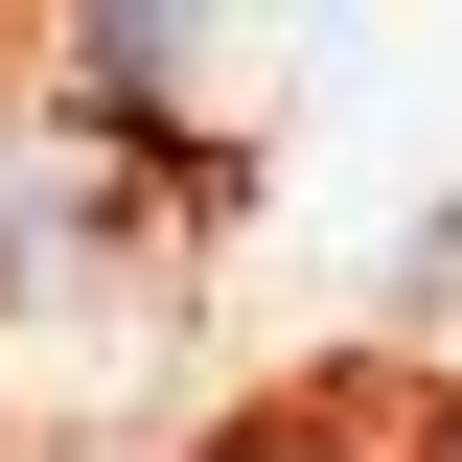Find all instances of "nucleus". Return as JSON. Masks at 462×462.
Listing matches in <instances>:
<instances>
[{"mask_svg": "<svg viewBox=\"0 0 462 462\" xmlns=\"http://www.w3.org/2000/svg\"><path fill=\"white\" fill-rule=\"evenodd\" d=\"M208 23H162V0H93L69 23V116H139V139H208Z\"/></svg>", "mask_w": 462, "mask_h": 462, "instance_id": "1", "label": "nucleus"}, {"mask_svg": "<svg viewBox=\"0 0 462 462\" xmlns=\"http://www.w3.org/2000/svg\"><path fill=\"white\" fill-rule=\"evenodd\" d=\"M416 300H462V208H439V231H416Z\"/></svg>", "mask_w": 462, "mask_h": 462, "instance_id": "2", "label": "nucleus"}]
</instances>
